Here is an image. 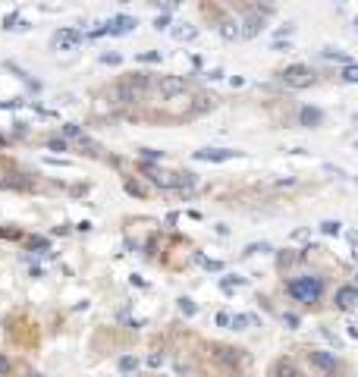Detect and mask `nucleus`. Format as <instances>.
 <instances>
[{
    "label": "nucleus",
    "mask_w": 358,
    "mask_h": 377,
    "mask_svg": "<svg viewBox=\"0 0 358 377\" xmlns=\"http://www.w3.org/2000/svg\"><path fill=\"white\" fill-rule=\"evenodd\" d=\"M119 60H123L119 54H101V63H110V66H116Z\"/></svg>",
    "instance_id": "27"
},
{
    "label": "nucleus",
    "mask_w": 358,
    "mask_h": 377,
    "mask_svg": "<svg viewBox=\"0 0 358 377\" xmlns=\"http://www.w3.org/2000/svg\"><path fill=\"white\" fill-rule=\"evenodd\" d=\"M320 233H324V236H339L342 233V223L339 220H320Z\"/></svg>",
    "instance_id": "18"
},
{
    "label": "nucleus",
    "mask_w": 358,
    "mask_h": 377,
    "mask_svg": "<svg viewBox=\"0 0 358 377\" xmlns=\"http://www.w3.org/2000/svg\"><path fill=\"white\" fill-rule=\"evenodd\" d=\"M148 364H151V368H160V364H163V355H157V352H154V355L148 358Z\"/></svg>",
    "instance_id": "33"
},
{
    "label": "nucleus",
    "mask_w": 358,
    "mask_h": 377,
    "mask_svg": "<svg viewBox=\"0 0 358 377\" xmlns=\"http://www.w3.org/2000/svg\"><path fill=\"white\" fill-rule=\"evenodd\" d=\"M283 321H286V327H298V317L295 314H283Z\"/></svg>",
    "instance_id": "35"
},
{
    "label": "nucleus",
    "mask_w": 358,
    "mask_h": 377,
    "mask_svg": "<svg viewBox=\"0 0 358 377\" xmlns=\"http://www.w3.org/2000/svg\"><path fill=\"white\" fill-rule=\"evenodd\" d=\"M47 148H54V151H66V141H63V138H51V141H47Z\"/></svg>",
    "instance_id": "29"
},
{
    "label": "nucleus",
    "mask_w": 358,
    "mask_h": 377,
    "mask_svg": "<svg viewBox=\"0 0 358 377\" xmlns=\"http://www.w3.org/2000/svg\"><path fill=\"white\" fill-rule=\"evenodd\" d=\"M355 185H358V176H355Z\"/></svg>",
    "instance_id": "38"
},
{
    "label": "nucleus",
    "mask_w": 358,
    "mask_h": 377,
    "mask_svg": "<svg viewBox=\"0 0 358 377\" xmlns=\"http://www.w3.org/2000/svg\"><path fill=\"white\" fill-rule=\"evenodd\" d=\"M230 321H233V317L226 314V311H220V314H217V324H220V327H230Z\"/></svg>",
    "instance_id": "34"
},
{
    "label": "nucleus",
    "mask_w": 358,
    "mask_h": 377,
    "mask_svg": "<svg viewBox=\"0 0 358 377\" xmlns=\"http://www.w3.org/2000/svg\"><path fill=\"white\" fill-rule=\"evenodd\" d=\"M135 368H138V358H132V355L119 358V371H135Z\"/></svg>",
    "instance_id": "21"
},
{
    "label": "nucleus",
    "mask_w": 358,
    "mask_h": 377,
    "mask_svg": "<svg viewBox=\"0 0 358 377\" xmlns=\"http://www.w3.org/2000/svg\"><path fill=\"white\" fill-rule=\"evenodd\" d=\"M277 79L283 82V85H289V88H308V85L314 82V73H311L308 66H302V63H292V66L280 69Z\"/></svg>",
    "instance_id": "3"
},
{
    "label": "nucleus",
    "mask_w": 358,
    "mask_h": 377,
    "mask_svg": "<svg viewBox=\"0 0 358 377\" xmlns=\"http://www.w3.org/2000/svg\"><path fill=\"white\" fill-rule=\"evenodd\" d=\"M298 123H302L305 129H317L320 123H324V110H317V107H302V110H298Z\"/></svg>",
    "instance_id": "11"
},
{
    "label": "nucleus",
    "mask_w": 358,
    "mask_h": 377,
    "mask_svg": "<svg viewBox=\"0 0 358 377\" xmlns=\"http://www.w3.org/2000/svg\"><path fill=\"white\" fill-rule=\"evenodd\" d=\"M261 321L255 314H233V321H230V327H236V330H248V327H258Z\"/></svg>",
    "instance_id": "15"
},
{
    "label": "nucleus",
    "mask_w": 358,
    "mask_h": 377,
    "mask_svg": "<svg viewBox=\"0 0 358 377\" xmlns=\"http://www.w3.org/2000/svg\"><path fill=\"white\" fill-rule=\"evenodd\" d=\"M7 371H10V361L0 355V377H7Z\"/></svg>",
    "instance_id": "36"
},
{
    "label": "nucleus",
    "mask_w": 358,
    "mask_h": 377,
    "mask_svg": "<svg viewBox=\"0 0 358 377\" xmlns=\"http://www.w3.org/2000/svg\"><path fill=\"white\" fill-rule=\"evenodd\" d=\"M179 311H183L186 317H192V314L198 311V305H195L192 299H179Z\"/></svg>",
    "instance_id": "20"
},
{
    "label": "nucleus",
    "mask_w": 358,
    "mask_h": 377,
    "mask_svg": "<svg viewBox=\"0 0 358 377\" xmlns=\"http://www.w3.org/2000/svg\"><path fill=\"white\" fill-rule=\"evenodd\" d=\"M355 29H358V22H355Z\"/></svg>",
    "instance_id": "39"
},
{
    "label": "nucleus",
    "mask_w": 358,
    "mask_h": 377,
    "mask_svg": "<svg viewBox=\"0 0 358 377\" xmlns=\"http://www.w3.org/2000/svg\"><path fill=\"white\" fill-rule=\"evenodd\" d=\"M258 252H270V245L267 242H261V245L255 242V245H248V249H245V255H258Z\"/></svg>",
    "instance_id": "26"
},
{
    "label": "nucleus",
    "mask_w": 358,
    "mask_h": 377,
    "mask_svg": "<svg viewBox=\"0 0 358 377\" xmlns=\"http://www.w3.org/2000/svg\"><path fill=\"white\" fill-rule=\"evenodd\" d=\"M54 51H76V47L82 44V32L79 29H60L54 32Z\"/></svg>",
    "instance_id": "4"
},
{
    "label": "nucleus",
    "mask_w": 358,
    "mask_h": 377,
    "mask_svg": "<svg viewBox=\"0 0 358 377\" xmlns=\"http://www.w3.org/2000/svg\"><path fill=\"white\" fill-rule=\"evenodd\" d=\"M308 361H311L317 371H324V374H333V371H336V364H339L333 352H317V349L308 352Z\"/></svg>",
    "instance_id": "7"
},
{
    "label": "nucleus",
    "mask_w": 358,
    "mask_h": 377,
    "mask_svg": "<svg viewBox=\"0 0 358 377\" xmlns=\"http://www.w3.org/2000/svg\"><path fill=\"white\" fill-rule=\"evenodd\" d=\"M333 305H336L339 311H349L358 305V286H339L336 296H333Z\"/></svg>",
    "instance_id": "8"
},
{
    "label": "nucleus",
    "mask_w": 358,
    "mask_h": 377,
    "mask_svg": "<svg viewBox=\"0 0 358 377\" xmlns=\"http://www.w3.org/2000/svg\"><path fill=\"white\" fill-rule=\"evenodd\" d=\"M138 22L132 16H113L110 22H107V35H129V32H135Z\"/></svg>",
    "instance_id": "9"
},
{
    "label": "nucleus",
    "mask_w": 358,
    "mask_h": 377,
    "mask_svg": "<svg viewBox=\"0 0 358 377\" xmlns=\"http://www.w3.org/2000/svg\"><path fill=\"white\" fill-rule=\"evenodd\" d=\"M217 32H220V38H223V41H236V38H242V26H239L236 19H220Z\"/></svg>",
    "instance_id": "12"
},
{
    "label": "nucleus",
    "mask_w": 358,
    "mask_h": 377,
    "mask_svg": "<svg viewBox=\"0 0 358 377\" xmlns=\"http://www.w3.org/2000/svg\"><path fill=\"white\" fill-rule=\"evenodd\" d=\"M166 26H170V16H157L154 19V29H166Z\"/></svg>",
    "instance_id": "32"
},
{
    "label": "nucleus",
    "mask_w": 358,
    "mask_h": 377,
    "mask_svg": "<svg viewBox=\"0 0 358 377\" xmlns=\"http://www.w3.org/2000/svg\"><path fill=\"white\" fill-rule=\"evenodd\" d=\"M126 192L129 195H145V185H138L135 179H126Z\"/></svg>",
    "instance_id": "23"
},
{
    "label": "nucleus",
    "mask_w": 358,
    "mask_h": 377,
    "mask_svg": "<svg viewBox=\"0 0 358 377\" xmlns=\"http://www.w3.org/2000/svg\"><path fill=\"white\" fill-rule=\"evenodd\" d=\"M320 57H324V60H345V54H342V51H333V47L320 51Z\"/></svg>",
    "instance_id": "24"
},
{
    "label": "nucleus",
    "mask_w": 358,
    "mask_h": 377,
    "mask_svg": "<svg viewBox=\"0 0 358 377\" xmlns=\"http://www.w3.org/2000/svg\"><path fill=\"white\" fill-rule=\"evenodd\" d=\"M63 135H66V138H82V129H79L76 123H66V126H63Z\"/></svg>",
    "instance_id": "22"
},
{
    "label": "nucleus",
    "mask_w": 358,
    "mask_h": 377,
    "mask_svg": "<svg viewBox=\"0 0 358 377\" xmlns=\"http://www.w3.org/2000/svg\"><path fill=\"white\" fill-rule=\"evenodd\" d=\"M242 151H233V148H201L195 151V160H211V163H220V160H233L239 157Z\"/></svg>",
    "instance_id": "5"
},
{
    "label": "nucleus",
    "mask_w": 358,
    "mask_h": 377,
    "mask_svg": "<svg viewBox=\"0 0 358 377\" xmlns=\"http://www.w3.org/2000/svg\"><path fill=\"white\" fill-rule=\"evenodd\" d=\"M29 377H41V374H29Z\"/></svg>",
    "instance_id": "37"
},
{
    "label": "nucleus",
    "mask_w": 358,
    "mask_h": 377,
    "mask_svg": "<svg viewBox=\"0 0 358 377\" xmlns=\"http://www.w3.org/2000/svg\"><path fill=\"white\" fill-rule=\"evenodd\" d=\"M195 35H198L195 26H176V29H173V38H176V41H192Z\"/></svg>",
    "instance_id": "16"
},
{
    "label": "nucleus",
    "mask_w": 358,
    "mask_h": 377,
    "mask_svg": "<svg viewBox=\"0 0 358 377\" xmlns=\"http://www.w3.org/2000/svg\"><path fill=\"white\" fill-rule=\"evenodd\" d=\"M157 88H160V94H166V98H176V94L186 91V79H179V76H163V79L157 82Z\"/></svg>",
    "instance_id": "10"
},
{
    "label": "nucleus",
    "mask_w": 358,
    "mask_h": 377,
    "mask_svg": "<svg viewBox=\"0 0 358 377\" xmlns=\"http://www.w3.org/2000/svg\"><path fill=\"white\" fill-rule=\"evenodd\" d=\"M145 91H148V76L145 73H135V76H126L119 85H113V101L116 104H135L145 98Z\"/></svg>",
    "instance_id": "2"
},
{
    "label": "nucleus",
    "mask_w": 358,
    "mask_h": 377,
    "mask_svg": "<svg viewBox=\"0 0 358 377\" xmlns=\"http://www.w3.org/2000/svg\"><path fill=\"white\" fill-rule=\"evenodd\" d=\"M220 286H223V292H233L236 286H245V277H223Z\"/></svg>",
    "instance_id": "19"
},
{
    "label": "nucleus",
    "mask_w": 358,
    "mask_h": 377,
    "mask_svg": "<svg viewBox=\"0 0 358 377\" xmlns=\"http://www.w3.org/2000/svg\"><path fill=\"white\" fill-rule=\"evenodd\" d=\"M198 261L205 264L208 270H223V264H220V261H211V258H198Z\"/></svg>",
    "instance_id": "28"
},
{
    "label": "nucleus",
    "mask_w": 358,
    "mask_h": 377,
    "mask_svg": "<svg viewBox=\"0 0 358 377\" xmlns=\"http://www.w3.org/2000/svg\"><path fill=\"white\" fill-rule=\"evenodd\" d=\"M267 13H270V10H267ZM267 13H264V16H267ZM261 29H264V19H261V13L255 10V13L242 22V38H255V35H258Z\"/></svg>",
    "instance_id": "13"
},
{
    "label": "nucleus",
    "mask_w": 358,
    "mask_h": 377,
    "mask_svg": "<svg viewBox=\"0 0 358 377\" xmlns=\"http://www.w3.org/2000/svg\"><path fill=\"white\" fill-rule=\"evenodd\" d=\"M342 82H349V85H358V63H345L342 73H339Z\"/></svg>",
    "instance_id": "17"
},
{
    "label": "nucleus",
    "mask_w": 358,
    "mask_h": 377,
    "mask_svg": "<svg viewBox=\"0 0 358 377\" xmlns=\"http://www.w3.org/2000/svg\"><path fill=\"white\" fill-rule=\"evenodd\" d=\"M286 296L298 305H317L324 299V277H314V274L295 277V280L286 283Z\"/></svg>",
    "instance_id": "1"
},
{
    "label": "nucleus",
    "mask_w": 358,
    "mask_h": 377,
    "mask_svg": "<svg viewBox=\"0 0 358 377\" xmlns=\"http://www.w3.org/2000/svg\"><path fill=\"white\" fill-rule=\"evenodd\" d=\"M270 377H302V374L295 371V364H292V361L280 358V361H273V368H270Z\"/></svg>",
    "instance_id": "14"
},
{
    "label": "nucleus",
    "mask_w": 358,
    "mask_h": 377,
    "mask_svg": "<svg viewBox=\"0 0 358 377\" xmlns=\"http://www.w3.org/2000/svg\"><path fill=\"white\" fill-rule=\"evenodd\" d=\"M138 60H141V63H157V60H160V54H141Z\"/></svg>",
    "instance_id": "31"
},
{
    "label": "nucleus",
    "mask_w": 358,
    "mask_h": 377,
    "mask_svg": "<svg viewBox=\"0 0 358 377\" xmlns=\"http://www.w3.org/2000/svg\"><path fill=\"white\" fill-rule=\"evenodd\" d=\"M32 249H38V252H47V239H29Z\"/></svg>",
    "instance_id": "30"
},
{
    "label": "nucleus",
    "mask_w": 358,
    "mask_h": 377,
    "mask_svg": "<svg viewBox=\"0 0 358 377\" xmlns=\"http://www.w3.org/2000/svg\"><path fill=\"white\" fill-rule=\"evenodd\" d=\"M148 179L160 188H179V173H170V170H157V167H145Z\"/></svg>",
    "instance_id": "6"
},
{
    "label": "nucleus",
    "mask_w": 358,
    "mask_h": 377,
    "mask_svg": "<svg viewBox=\"0 0 358 377\" xmlns=\"http://www.w3.org/2000/svg\"><path fill=\"white\" fill-rule=\"evenodd\" d=\"M141 157H145V160H163V151H154V148H141Z\"/></svg>",
    "instance_id": "25"
}]
</instances>
